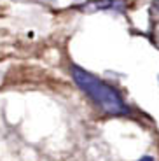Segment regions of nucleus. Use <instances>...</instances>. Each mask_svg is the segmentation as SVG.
Listing matches in <instances>:
<instances>
[{"mask_svg": "<svg viewBox=\"0 0 159 161\" xmlns=\"http://www.w3.org/2000/svg\"><path fill=\"white\" fill-rule=\"evenodd\" d=\"M72 75H74L75 84L79 86L101 110H105L107 114H114V116L129 114V107L124 103L121 95L115 91L112 86H108L107 82L100 80L96 75L86 72V70L80 69V67H72Z\"/></svg>", "mask_w": 159, "mask_h": 161, "instance_id": "1", "label": "nucleus"}, {"mask_svg": "<svg viewBox=\"0 0 159 161\" xmlns=\"http://www.w3.org/2000/svg\"><path fill=\"white\" fill-rule=\"evenodd\" d=\"M140 161H154V158L152 156H143V158H140Z\"/></svg>", "mask_w": 159, "mask_h": 161, "instance_id": "2", "label": "nucleus"}]
</instances>
